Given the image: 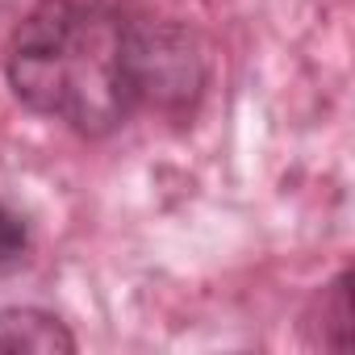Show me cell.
Here are the masks:
<instances>
[{
	"label": "cell",
	"instance_id": "6da1fadb",
	"mask_svg": "<svg viewBox=\"0 0 355 355\" xmlns=\"http://www.w3.org/2000/svg\"><path fill=\"white\" fill-rule=\"evenodd\" d=\"M5 76L30 113L109 138L142 109L138 17L113 0H38L9 38Z\"/></svg>",
	"mask_w": 355,
	"mask_h": 355
},
{
	"label": "cell",
	"instance_id": "3957f363",
	"mask_svg": "<svg viewBox=\"0 0 355 355\" xmlns=\"http://www.w3.org/2000/svg\"><path fill=\"white\" fill-rule=\"evenodd\" d=\"M0 351L5 355H71L76 334L67 322L42 305H5L0 309Z\"/></svg>",
	"mask_w": 355,
	"mask_h": 355
},
{
	"label": "cell",
	"instance_id": "7a4b0ae2",
	"mask_svg": "<svg viewBox=\"0 0 355 355\" xmlns=\"http://www.w3.org/2000/svg\"><path fill=\"white\" fill-rule=\"evenodd\" d=\"M138 42H142V109H163V113H184L197 105L205 88V59L197 38L175 26V21H155L138 17Z\"/></svg>",
	"mask_w": 355,
	"mask_h": 355
},
{
	"label": "cell",
	"instance_id": "277c9868",
	"mask_svg": "<svg viewBox=\"0 0 355 355\" xmlns=\"http://www.w3.org/2000/svg\"><path fill=\"white\" fill-rule=\"evenodd\" d=\"M322 347L351 351V268H343L322 297Z\"/></svg>",
	"mask_w": 355,
	"mask_h": 355
},
{
	"label": "cell",
	"instance_id": "5b68a950",
	"mask_svg": "<svg viewBox=\"0 0 355 355\" xmlns=\"http://www.w3.org/2000/svg\"><path fill=\"white\" fill-rule=\"evenodd\" d=\"M26 251H30V226H26V218L0 201V268L26 259Z\"/></svg>",
	"mask_w": 355,
	"mask_h": 355
}]
</instances>
